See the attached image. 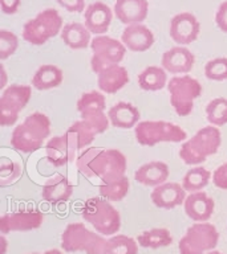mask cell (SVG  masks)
Wrapping results in <instances>:
<instances>
[{"mask_svg": "<svg viewBox=\"0 0 227 254\" xmlns=\"http://www.w3.org/2000/svg\"><path fill=\"white\" fill-rule=\"evenodd\" d=\"M129 82V73L121 65L107 67L97 74V85L100 90L107 94H114Z\"/></svg>", "mask_w": 227, "mask_h": 254, "instance_id": "obj_23", "label": "cell"}, {"mask_svg": "<svg viewBox=\"0 0 227 254\" xmlns=\"http://www.w3.org/2000/svg\"><path fill=\"white\" fill-rule=\"evenodd\" d=\"M77 147L67 134L53 136L45 146L48 162L55 167H63L75 162V159H77Z\"/></svg>", "mask_w": 227, "mask_h": 254, "instance_id": "obj_15", "label": "cell"}, {"mask_svg": "<svg viewBox=\"0 0 227 254\" xmlns=\"http://www.w3.org/2000/svg\"><path fill=\"white\" fill-rule=\"evenodd\" d=\"M211 179V172L205 167H195L191 168L183 176L182 187L187 192H199L209 184Z\"/></svg>", "mask_w": 227, "mask_h": 254, "instance_id": "obj_32", "label": "cell"}, {"mask_svg": "<svg viewBox=\"0 0 227 254\" xmlns=\"http://www.w3.org/2000/svg\"><path fill=\"white\" fill-rule=\"evenodd\" d=\"M166 70L159 66H147L138 74V85L142 90L157 91L166 86Z\"/></svg>", "mask_w": 227, "mask_h": 254, "instance_id": "obj_29", "label": "cell"}, {"mask_svg": "<svg viewBox=\"0 0 227 254\" xmlns=\"http://www.w3.org/2000/svg\"><path fill=\"white\" fill-rule=\"evenodd\" d=\"M107 240L81 222H72L67 225L61 234V248L68 253L84 252L87 254H104Z\"/></svg>", "mask_w": 227, "mask_h": 254, "instance_id": "obj_5", "label": "cell"}, {"mask_svg": "<svg viewBox=\"0 0 227 254\" xmlns=\"http://www.w3.org/2000/svg\"><path fill=\"white\" fill-rule=\"evenodd\" d=\"M64 79V73L59 66L45 64L36 70L32 77V86L37 90H49L60 86Z\"/></svg>", "mask_w": 227, "mask_h": 254, "instance_id": "obj_27", "label": "cell"}, {"mask_svg": "<svg viewBox=\"0 0 227 254\" xmlns=\"http://www.w3.org/2000/svg\"><path fill=\"white\" fill-rule=\"evenodd\" d=\"M81 216L89 222L96 232L103 236H113L121 228L119 212L112 205L109 200L100 197H92L84 202Z\"/></svg>", "mask_w": 227, "mask_h": 254, "instance_id": "obj_4", "label": "cell"}, {"mask_svg": "<svg viewBox=\"0 0 227 254\" xmlns=\"http://www.w3.org/2000/svg\"><path fill=\"white\" fill-rule=\"evenodd\" d=\"M138 253V242L134 238L117 234L107 240L104 254H137Z\"/></svg>", "mask_w": 227, "mask_h": 254, "instance_id": "obj_33", "label": "cell"}, {"mask_svg": "<svg viewBox=\"0 0 227 254\" xmlns=\"http://www.w3.org/2000/svg\"><path fill=\"white\" fill-rule=\"evenodd\" d=\"M195 57L187 48H170L162 56V67L171 74H186L194 67Z\"/></svg>", "mask_w": 227, "mask_h": 254, "instance_id": "obj_18", "label": "cell"}, {"mask_svg": "<svg viewBox=\"0 0 227 254\" xmlns=\"http://www.w3.org/2000/svg\"><path fill=\"white\" fill-rule=\"evenodd\" d=\"M121 41L126 49L137 53L149 51L154 44V35L153 32L143 24H134V25H126L122 31Z\"/></svg>", "mask_w": 227, "mask_h": 254, "instance_id": "obj_20", "label": "cell"}, {"mask_svg": "<svg viewBox=\"0 0 227 254\" xmlns=\"http://www.w3.org/2000/svg\"><path fill=\"white\" fill-rule=\"evenodd\" d=\"M43 254H63V252L59 249H51V250H47V252Z\"/></svg>", "mask_w": 227, "mask_h": 254, "instance_id": "obj_42", "label": "cell"}, {"mask_svg": "<svg viewBox=\"0 0 227 254\" xmlns=\"http://www.w3.org/2000/svg\"><path fill=\"white\" fill-rule=\"evenodd\" d=\"M112 19H113L112 9L103 1L89 4L84 13L85 25L91 31V33L96 36L104 35L105 32L109 31Z\"/></svg>", "mask_w": 227, "mask_h": 254, "instance_id": "obj_19", "label": "cell"}, {"mask_svg": "<svg viewBox=\"0 0 227 254\" xmlns=\"http://www.w3.org/2000/svg\"><path fill=\"white\" fill-rule=\"evenodd\" d=\"M105 95L100 91L84 93L77 101V110L81 119L89 123L97 134H103L109 128V117L104 113L105 110Z\"/></svg>", "mask_w": 227, "mask_h": 254, "instance_id": "obj_12", "label": "cell"}, {"mask_svg": "<svg viewBox=\"0 0 227 254\" xmlns=\"http://www.w3.org/2000/svg\"><path fill=\"white\" fill-rule=\"evenodd\" d=\"M201 25L198 19L190 12L175 15L170 21V37L179 45H189L198 39Z\"/></svg>", "mask_w": 227, "mask_h": 254, "instance_id": "obj_14", "label": "cell"}, {"mask_svg": "<svg viewBox=\"0 0 227 254\" xmlns=\"http://www.w3.org/2000/svg\"><path fill=\"white\" fill-rule=\"evenodd\" d=\"M169 178V167L163 162H149L134 172L135 182L145 187H158Z\"/></svg>", "mask_w": 227, "mask_h": 254, "instance_id": "obj_24", "label": "cell"}, {"mask_svg": "<svg viewBox=\"0 0 227 254\" xmlns=\"http://www.w3.org/2000/svg\"><path fill=\"white\" fill-rule=\"evenodd\" d=\"M183 205L187 217L195 222L209 221L215 209V201L203 190L189 194Z\"/></svg>", "mask_w": 227, "mask_h": 254, "instance_id": "obj_16", "label": "cell"}, {"mask_svg": "<svg viewBox=\"0 0 227 254\" xmlns=\"http://www.w3.org/2000/svg\"><path fill=\"white\" fill-rule=\"evenodd\" d=\"M139 246L146 248V249H159V248H166L173 244V236L170 230L165 228H154V229L145 230L139 234L137 238Z\"/></svg>", "mask_w": 227, "mask_h": 254, "instance_id": "obj_30", "label": "cell"}, {"mask_svg": "<svg viewBox=\"0 0 227 254\" xmlns=\"http://www.w3.org/2000/svg\"><path fill=\"white\" fill-rule=\"evenodd\" d=\"M21 175V167L19 163L11 162L4 158L0 164V184L8 186L15 183Z\"/></svg>", "mask_w": 227, "mask_h": 254, "instance_id": "obj_36", "label": "cell"}, {"mask_svg": "<svg viewBox=\"0 0 227 254\" xmlns=\"http://www.w3.org/2000/svg\"><path fill=\"white\" fill-rule=\"evenodd\" d=\"M63 31V17L55 8H47L23 27V39L32 45H43Z\"/></svg>", "mask_w": 227, "mask_h": 254, "instance_id": "obj_6", "label": "cell"}, {"mask_svg": "<svg viewBox=\"0 0 227 254\" xmlns=\"http://www.w3.org/2000/svg\"><path fill=\"white\" fill-rule=\"evenodd\" d=\"M21 0H0V5H1V11L5 15H15L16 12L19 11Z\"/></svg>", "mask_w": 227, "mask_h": 254, "instance_id": "obj_41", "label": "cell"}, {"mask_svg": "<svg viewBox=\"0 0 227 254\" xmlns=\"http://www.w3.org/2000/svg\"><path fill=\"white\" fill-rule=\"evenodd\" d=\"M115 17L125 25L141 24L147 17V0H117L114 4Z\"/></svg>", "mask_w": 227, "mask_h": 254, "instance_id": "obj_21", "label": "cell"}, {"mask_svg": "<svg viewBox=\"0 0 227 254\" xmlns=\"http://www.w3.org/2000/svg\"><path fill=\"white\" fill-rule=\"evenodd\" d=\"M137 142L142 146L153 147L162 142L181 143L187 138L186 131L174 123L165 121H145L134 128Z\"/></svg>", "mask_w": 227, "mask_h": 254, "instance_id": "obj_7", "label": "cell"}, {"mask_svg": "<svg viewBox=\"0 0 227 254\" xmlns=\"http://www.w3.org/2000/svg\"><path fill=\"white\" fill-rule=\"evenodd\" d=\"M150 198L153 204L162 209H173L181 205L186 200V190L178 183H163L154 187L151 190Z\"/></svg>", "mask_w": 227, "mask_h": 254, "instance_id": "obj_17", "label": "cell"}, {"mask_svg": "<svg viewBox=\"0 0 227 254\" xmlns=\"http://www.w3.org/2000/svg\"><path fill=\"white\" fill-rule=\"evenodd\" d=\"M32 254H39V253H32Z\"/></svg>", "mask_w": 227, "mask_h": 254, "instance_id": "obj_45", "label": "cell"}, {"mask_svg": "<svg viewBox=\"0 0 227 254\" xmlns=\"http://www.w3.org/2000/svg\"><path fill=\"white\" fill-rule=\"evenodd\" d=\"M213 183L215 187H218L221 190H227V162L222 166H219L213 174Z\"/></svg>", "mask_w": 227, "mask_h": 254, "instance_id": "obj_38", "label": "cell"}, {"mask_svg": "<svg viewBox=\"0 0 227 254\" xmlns=\"http://www.w3.org/2000/svg\"><path fill=\"white\" fill-rule=\"evenodd\" d=\"M170 102L179 117H187L194 109V101L202 94V85L190 75H175L167 83Z\"/></svg>", "mask_w": 227, "mask_h": 254, "instance_id": "obj_8", "label": "cell"}, {"mask_svg": "<svg viewBox=\"0 0 227 254\" xmlns=\"http://www.w3.org/2000/svg\"><path fill=\"white\" fill-rule=\"evenodd\" d=\"M205 74L211 81H225L227 79V59L218 57L209 61L205 66Z\"/></svg>", "mask_w": 227, "mask_h": 254, "instance_id": "obj_35", "label": "cell"}, {"mask_svg": "<svg viewBox=\"0 0 227 254\" xmlns=\"http://www.w3.org/2000/svg\"><path fill=\"white\" fill-rule=\"evenodd\" d=\"M65 134L68 135V138L71 139L73 144L77 147V150H85L93 140H95L96 135H99L96 132L93 127L87 123L84 119L77 121L72 125L67 130Z\"/></svg>", "mask_w": 227, "mask_h": 254, "instance_id": "obj_28", "label": "cell"}, {"mask_svg": "<svg viewBox=\"0 0 227 254\" xmlns=\"http://www.w3.org/2000/svg\"><path fill=\"white\" fill-rule=\"evenodd\" d=\"M91 48L93 52L91 66L96 74H99L100 71L107 67L118 65L126 53V47L123 45L122 41L104 35L96 36L92 40Z\"/></svg>", "mask_w": 227, "mask_h": 254, "instance_id": "obj_10", "label": "cell"}, {"mask_svg": "<svg viewBox=\"0 0 227 254\" xmlns=\"http://www.w3.org/2000/svg\"><path fill=\"white\" fill-rule=\"evenodd\" d=\"M222 136L215 126L202 127L191 139L183 143L179 150V158L187 166H197L206 160L209 156L217 154L221 147Z\"/></svg>", "mask_w": 227, "mask_h": 254, "instance_id": "obj_3", "label": "cell"}, {"mask_svg": "<svg viewBox=\"0 0 227 254\" xmlns=\"http://www.w3.org/2000/svg\"><path fill=\"white\" fill-rule=\"evenodd\" d=\"M45 216L39 209L16 210L12 213H5L0 218V230L7 234L11 232H28L37 229L43 225Z\"/></svg>", "mask_w": 227, "mask_h": 254, "instance_id": "obj_13", "label": "cell"}, {"mask_svg": "<svg viewBox=\"0 0 227 254\" xmlns=\"http://www.w3.org/2000/svg\"><path fill=\"white\" fill-rule=\"evenodd\" d=\"M1 74H3V82H1V85H0V87H4V85H5V69H4V66H1Z\"/></svg>", "mask_w": 227, "mask_h": 254, "instance_id": "obj_43", "label": "cell"}, {"mask_svg": "<svg viewBox=\"0 0 227 254\" xmlns=\"http://www.w3.org/2000/svg\"><path fill=\"white\" fill-rule=\"evenodd\" d=\"M19 47V40L13 32L1 29L0 31V60L4 61L11 57Z\"/></svg>", "mask_w": 227, "mask_h": 254, "instance_id": "obj_37", "label": "cell"}, {"mask_svg": "<svg viewBox=\"0 0 227 254\" xmlns=\"http://www.w3.org/2000/svg\"><path fill=\"white\" fill-rule=\"evenodd\" d=\"M51 134V121L43 113H33L15 127L12 132L11 144L15 150L31 154L40 150Z\"/></svg>", "mask_w": 227, "mask_h": 254, "instance_id": "obj_2", "label": "cell"}, {"mask_svg": "<svg viewBox=\"0 0 227 254\" xmlns=\"http://www.w3.org/2000/svg\"><path fill=\"white\" fill-rule=\"evenodd\" d=\"M77 170L87 178H100L101 182H109L123 176L126 172L125 155L114 148L87 147L76 159Z\"/></svg>", "mask_w": 227, "mask_h": 254, "instance_id": "obj_1", "label": "cell"}, {"mask_svg": "<svg viewBox=\"0 0 227 254\" xmlns=\"http://www.w3.org/2000/svg\"><path fill=\"white\" fill-rule=\"evenodd\" d=\"M215 23L222 32L227 33V1H223L218 7L215 15Z\"/></svg>", "mask_w": 227, "mask_h": 254, "instance_id": "obj_40", "label": "cell"}, {"mask_svg": "<svg viewBox=\"0 0 227 254\" xmlns=\"http://www.w3.org/2000/svg\"><path fill=\"white\" fill-rule=\"evenodd\" d=\"M73 193V186L64 175H56L48 179L43 186L41 197L52 205H59L69 200Z\"/></svg>", "mask_w": 227, "mask_h": 254, "instance_id": "obj_22", "label": "cell"}, {"mask_svg": "<svg viewBox=\"0 0 227 254\" xmlns=\"http://www.w3.org/2000/svg\"><path fill=\"white\" fill-rule=\"evenodd\" d=\"M31 97V86L17 83L9 85L0 97V125L3 127L15 125L20 111L24 110Z\"/></svg>", "mask_w": 227, "mask_h": 254, "instance_id": "obj_11", "label": "cell"}, {"mask_svg": "<svg viewBox=\"0 0 227 254\" xmlns=\"http://www.w3.org/2000/svg\"><path fill=\"white\" fill-rule=\"evenodd\" d=\"M129 190H130V182L125 175L103 183L99 188L100 194L109 201H121L122 198L126 197Z\"/></svg>", "mask_w": 227, "mask_h": 254, "instance_id": "obj_31", "label": "cell"}, {"mask_svg": "<svg viewBox=\"0 0 227 254\" xmlns=\"http://www.w3.org/2000/svg\"><path fill=\"white\" fill-rule=\"evenodd\" d=\"M206 254H223V253H221V252H218V250H210V252H207Z\"/></svg>", "mask_w": 227, "mask_h": 254, "instance_id": "obj_44", "label": "cell"}, {"mask_svg": "<svg viewBox=\"0 0 227 254\" xmlns=\"http://www.w3.org/2000/svg\"><path fill=\"white\" fill-rule=\"evenodd\" d=\"M207 121L213 126H223L227 123V98H215L207 103Z\"/></svg>", "mask_w": 227, "mask_h": 254, "instance_id": "obj_34", "label": "cell"}, {"mask_svg": "<svg viewBox=\"0 0 227 254\" xmlns=\"http://www.w3.org/2000/svg\"><path fill=\"white\" fill-rule=\"evenodd\" d=\"M61 40L71 49H85L91 45V31L85 24H65L61 31Z\"/></svg>", "mask_w": 227, "mask_h": 254, "instance_id": "obj_26", "label": "cell"}, {"mask_svg": "<svg viewBox=\"0 0 227 254\" xmlns=\"http://www.w3.org/2000/svg\"><path fill=\"white\" fill-rule=\"evenodd\" d=\"M219 233L210 222H195L189 226L178 244L179 254H206L218 245Z\"/></svg>", "mask_w": 227, "mask_h": 254, "instance_id": "obj_9", "label": "cell"}, {"mask_svg": "<svg viewBox=\"0 0 227 254\" xmlns=\"http://www.w3.org/2000/svg\"><path fill=\"white\" fill-rule=\"evenodd\" d=\"M108 117L112 125L118 128H131L137 126L141 118L138 109L129 102L115 103L108 111Z\"/></svg>", "mask_w": 227, "mask_h": 254, "instance_id": "obj_25", "label": "cell"}, {"mask_svg": "<svg viewBox=\"0 0 227 254\" xmlns=\"http://www.w3.org/2000/svg\"><path fill=\"white\" fill-rule=\"evenodd\" d=\"M57 3L68 12L72 13H80L85 11V0H57Z\"/></svg>", "mask_w": 227, "mask_h": 254, "instance_id": "obj_39", "label": "cell"}]
</instances>
